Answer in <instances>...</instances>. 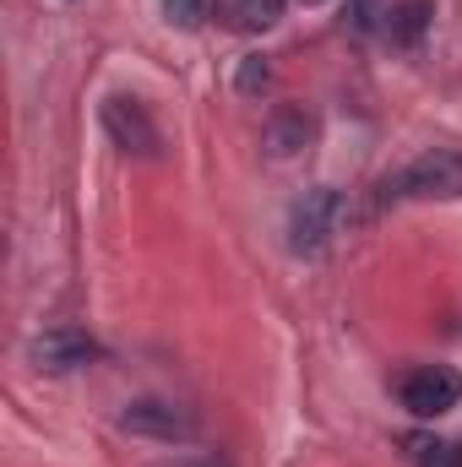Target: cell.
<instances>
[{
    "instance_id": "1",
    "label": "cell",
    "mask_w": 462,
    "mask_h": 467,
    "mask_svg": "<svg viewBox=\"0 0 462 467\" xmlns=\"http://www.w3.org/2000/svg\"><path fill=\"white\" fill-rule=\"evenodd\" d=\"M375 191H381V202H457L462 196V152L430 147V152L408 158L403 169H392Z\"/></svg>"
},
{
    "instance_id": "10",
    "label": "cell",
    "mask_w": 462,
    "mask_h": 467,
    "mask_svg": "<svg viewBox=\"0 0 462 467\" xmlns=\"http://www.w3.org/2000/svg\"><path fill=\"white\" fill-rule=\"evenodd\" d=\"M207 16V0H163V22L169 27H196Z\"/></svg>"
},
{
    "instance_id": "3",
    "label": "cell",
    "mask_w": 462,
    "mask_h": 467,
    "mask_svg": "<svg viewBox=\"0 0 462 467\" xmlns=\"http://www.w3.org/2000/svg\"><path fill=\"white\" fill-rule=\"evenodd\" d=\"M397 402L414 413V419H441L462 402V375L452 364H414L403 380H397Z\"/></svg>"
},
{
    "instance_id": "6",
    "label": "cell",
    "mask_w": 462,
    "mask_h": 467,
    "mask_svg": "<svg viewBox=\"0 0 462 467\" xmlns=\"http://www.w3.org/2000/svg\"><path fill=\"white\" fill-rule=\"evenodd\" d=\"M99 353L104 348H99L82 327H49V332H38V337L27 343V358H33L38 369H49V375H71V369L93 364Z\"/></svg>"
},
{
    "instance_id": "2",
    "label": "cell",
    "mask_w": 462,
    "mask_h": 467,
    "mask_svg": "<svg viewBox=\"0 0 462 467\" xmlns=\"http://www.w3.org/2000/svg\"><path fill=\"white\" fill-rule=\"evenodd\" d=\"M348 223H353L348 196L332 191V185H316V191H305V196L294 202V213H289V244H294V255H327L332 239H338Z\"/></svg>"
},
{
    "instance_id": "13",
    "label": "cell",
    "mask_w": 462,
    "mask_h": 467,
    "mask_svg": "<svg viewBox=\"0 0 462 467\" xmlns=\"http://www.w3.org/2000/svg\"><path fill=\"white\" fill-rule=\"evenodd\" d=\"M174 467H213V462H174Z\"/></svg>"
},
{
    "instance_id": "11",
    "label": "cell",
    "mask_w": 462,
    "mask_h": 467,
    "mask_svg": "<svg viewBox=\"0 0 462 467\" xmlns=\"http://www.w3.org/2000/svg\"><path fill=\"white\" fill-rule=\"evenodd\" d=\"M414 457H419V467H462V441H446V446H419Z\"/></svg>"
},
{
    "instance_id": "4",
    "label": "cell",
    "mask_w": 462,
    "mask_h": 467,
    "mask_svg": "<svg viewBox=\"0 0 462 467\" xmlns=\"http://www.w3.org/2000/svg\"><path fill=\"white\" fill-rule=\"evenodd\" d=\"M120 430H125V435H142V441H163V446L196 441V419H191L180 402H163V397H136V402H125Z\"/></svg>"
},
{
    "instance_id": "8",
    "label": "cell",
    "mask_w": 462,
    "mask_h": 467,
    "mask_svg": "<svg viewBox=\"0 0 462 467\" xmlns=\"http://www.w3.org/2000/svg\"><path fill=\"white\" fill-rule=\"evenodd\" d=\"M218 16L234 33H267L283 16V0H218Z\"/></svg>"
},
{
    "instance_id": "5",
    "label": "cell",
    "mask_w": 462,
    "mask_h": 467,
    "mask_svg": "<svg viewBox=\"0 0 462 467\" xmlns=\"http://www.w3.org/2000/svg\"><path fill=\"white\" fill-rule=\"evenodd\" d=\"M99 119H104V136L115 141L120 152H131V158H158L163 136H158L152 115H147L136 99H125V93L104 99V104H99Z\"/></svg>"
},
{
    "instance_id": "12",
    "label": "cell",
    "mask_w": 462,
    "mask_h": 467,
    "mask_svg": "<svg viewBox=\"0 0 462 467\" xmlns=\"http://www.w3.org/2000/svg\"><path fill=\"white\" fill-rule=\"evenodd\" d=\"M267 77H272V71H267V60H261V55H245V66H239V82H234V88H239V93H261V88H267Z\"/></svg>"
},
{
    "instance_id": "7",
    "label": "cell",
    "mask_w": 462,
    "mask_h": 467,
    "mask_svg": "<svg viewBox=\"0 0 462 467\" xmlns=\"http://www.w3.org/2000/svg\"><path fill=\"white\" fill-rule=\"evenodd\" d=\"M310 141H316V119L305 115L299 104H283V109L267 115V152H272V158H294V152H305Z\"/></svg>"
},
{
    "instance_id": "9",
    "label": "cell",
    "mask_w": 462,
    "mask_h": 467,
    "mask_svg": "<svg viewBox=\"0 0 462 467\" xmlns=\"http://www.w3.org/2000/svg\"><path fill=\"white\" fill-rule=\"evenodd\" d=\"M425 27H430V5H425V0H403V5L386 11V33H392V44H419Z\"/></svg>"
},
{
    "instance_id": "14",
    "label": "cell",
    "mask_w": 462,
    "mask_h": 467,
    "mask_svg": "<svg viewBox=\"0 0 462 467\" xmlns=\"http://www.w3.org/2000/svg\"><path fill=\"white\" fill-rule=\"evenodd\" d=\"M299 5H321V0H299Z\"/></svg>"
}]
</instances>
